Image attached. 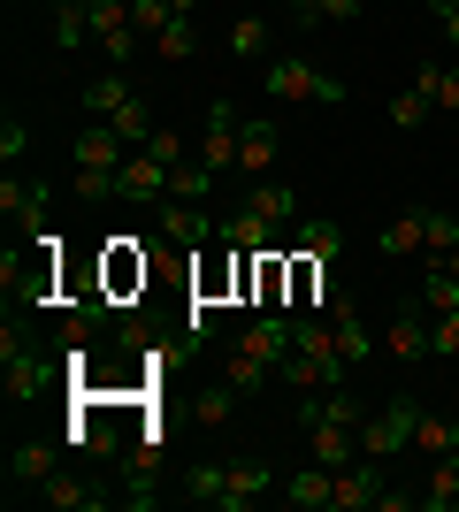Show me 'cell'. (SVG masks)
<instances>
[{
  "label": "cell",
  "mask_w": 459,
  "mask_h": 512,
  "mask_svg": "<svg viewBox=\"0 0 459 512\" xmlns=\"http://www.w3.org/2000/svg\"><path fill=\"white\" fill-rule=\"evenodd\" d=\"M337 245H345V230H337L329 214H322V222H314V214H299V222H291V253H306V260H322V268H329V260H337Z\"/></svg>",
  "instance_id": "obj_19"
},
{
  "label": "cell",
  "mask_w": 459,
  "mask_h": 512,
  "mask_svg": "<svg viewBox=\"0 0 459 512\" xmlns=\"http://www.w3.org/2000/svg\"><path fill=\"white\" fill-rule=\"evenodd\" d=\"M23 146H31V123H23V115H8V123H0V153H8V161H16Z\"/></svg>",
  "instance_id": "obj_42"
},
{
  "label": "cell",
  "mask_w": 459,
  "mask_h": 512,
  "mask_svg": "<svg viewBox=\"0 0 459 512\" xmlns=\"http://www.w3.org/2000/svg\"><path fill=\"white\" fill-rule=\"evenodd\" d=\"M391 360H398V367L437 360V352H429V299H406V306L391 314Z\"/></svg>",
  "instance_id": "obj_6"
},
{
  "label": "cell",
  "mask_w": 459,
  "mask_h": 512,
  "mask_svg": "<svg viewBox=\"0 0 459 512\" xmlns=\"http://www.w3.org/2000/svg\"><path fill=\"white\" fill-rule=\"evenodd\" d=\"M39 497H46L54 512H100V505H123V497H108L85 467H54V474L39 482Z\"/></svg>",
  "instance_id": "obj_5"
},
{
  "label": "cell",
  "mask_w": 459,
  "mask_h": 512,
  "mask_svg": "<svg viewBox=\"0 0 459 512\" xmlns=\"http://www.w3.org/2000/svg\"><path fill=\"white\" fill-rule=\"evenodd\" d=\"M414 421H421L414 398H383V406L360 421V459H391V451H414Z\"/></svg>",
  "instance_id": "obj_3"
},
{
  "label": "cell",
  "mask_w": 459,
  "mask_h": 512,
  "mask_svg": "<svg viewBox=\"0 0 459 512\" xmlns=\"http://www.w3.org/2000/svg\"><path fill=\"white\" fill-rule=\"evenodd\" d=\"M414 92L437 115H459V62H414Z\"/></svg>",
  "instance_id": "obj_17"
},
{
  "label": "cell",
  "mask_w": 459,
  "mask_h": 512,
  "mask_svg": "<svg viewBox=\"0 0 459 512\" xmlns=\"http://www.w3.org/2000/svg\"><path fill=\"white\" fill-rule=\"evenodd\" d=\"M329 329H337V344H345L352 367H375V337H368V314L352 299H329Z\"/></svg>",
  "instance_id": "obj_14"
},
{
  "label": "cell",
  "mask_w": 459,
  "mask_h": 512,
  "mask_svg": "<svg viewBox=\"0 0 459 512\" xmlns=\"http://www.w3.org/2000/svg\"><path fill=\"white\" fill-rule=\"evenodd\" d=\"M230 54H238V62L268 54V23H261V16H238V23H230Z\"/></svg>",
  "instance_id": "obj_34"
},
{
  "label": "cell",
  "mask_w": 459,
  "mask_h": 512,
  "mask_svg": "<svg viewBox=\"0 0 459 512\" xmlns=\"http://www.w3.org/2000/svg\"><path fill=\"white\" fill-rule=\"evenodd\" d=\"M437 23H444V46H459V0H452V8H437Z\"/></svg>",
  "instance_id": "obj_44"
},
{
  "label": "cell",
  "mask_w": 459,
  "mask_h": 512,
  "mask_svg": "<svg viewBox=\"0 0 459 512\" xmlns=\"http://www.w3.org/2000/svg\"><path fill=\"white\" fill-rule=\"evenodd\" d=\"M192 46H199V16H176L169 31H153V54H161V62H192Z\"/></svg>",
  "instance_id": "obj_28"
},
{
  "label": "cell",
  "mask_w": 459,
  "mask_h": 512,
  "mask_svg": "<svg viewBox=\"0 0 459 512\" xmlns=\"http://www.w3.org/2000/svg\"><path fill=\"white\" fill-rule=\"evenodd\" d=\"M322 421L360 428V421H368V406H360L345 383H329V390H299V428H322Z\"/></svg>",
  "instance_id": "obj_7"
},
{
  "label": "cell",
  "mask_w": 459,
  "mask_h": 512,
  "mask_svg": "<svg viewBox=\"0 0 459 512\" xmlns=\"http://www.w3.org/2000/svg\"><path fill=\"white\" fill-rule=\"evenodd\" d=\"M276 497L299 512H329V497H337V467H299L291 482H276Z\"/></svg>",
  "instance_id": "obj_15"
},
{
  "label": "cell",
  "mask_w": 459,
  "mask_h": 512,
  "mask_svg": "<svg viewBox=\"0 0 459 512\" xmlns=\"http://www.w3.org/2000/svg\"><path fill=\"white\" fill-rule=\"evenodd\" d=\"M0 367H8V375H0V390H8V406H31V398H46V383H54V367H46V352H31V344H23V329H16V321L0 329Z\"/></svg>",
  "instance_id": "obj_2"
},
{
  "label": "cell",
  "mask_w": 459,
  "mask_h": 512,
  "mask_svg": "<svg viewBox=\"0 0 459 512\" xmlns=\"http://www.w3.org/2000/svg\"><path fill=\"white\" fill-rule=\"evenodd\" d=\"M261 92H268V100H284V107H345L352 100L345 77H329L322 62H299V54H291V62H268Z\"/></svg>",
  "instance_id": "obj_1"
},
{
  "label": "cell",
  "mask_w": 459,
  "mask_h": 512,
  "mask_svg": "<svg viewBox=\"0 0 459 512\" xmlns=\"http://www.w3.org/2000/svg\"><path fill=\"white\" fill-rule=\"evenodd\" d=\"M245 214H261L268 230H291V222H299V192H291V184H276V176H253Z\"/></svg>",
  "instance_id": "obj_12"
},
{
  "label": "cell",
  "mask_w": 459,
  "mask_h": 512,
  "mask_svg": "<svg viewBox=\"0 0 459 512\" xmlns=\"http://www.w3.org/2000/svg\"><path fill=\"white\" fill-rule=\"evenodd\" d=\"M383 253H429V207H406V214H391V230H383Z\"/></svg>",
  "instance_id": "obj_23"
},
{
  "label": "cell",
  "mask_w": 459,
  "mask_h": 512,
  "mask_svg": "<svg viewBox=\"0 0 459 512\" xmlns=\"http://www.w3.org/2000/svg\"><path fill=\"white\" fill-rule=\"evenodd\" d=\"M222 482H230V467H192L184 474V497L192 505H222Z\"/></svg>",
  "instance_id": "obj_35"
},
{
  "label": "cell",
  "mask_w": 459,
  "mask_h": 512,
  "mask_svg": "<svg viewBox=\"0 0 459 512\" xmlns=\"http://www.w3.org/2000/svg\"><path fill=\"white\" fill-rule=\"evenodd\" d=\"M138 39H146V31H131V23H123V31H108V39H100V54H108L115 69H131V62H138Z\"/></svg>",
  "instance_id": "obj_40"
},
{
  "label": "cell",
  "mask_w": 459,
  "mask_h": 512,
  "mask_svg": "<svg viewBox=\"0 0 459 512\" xmlns=\"http://www.w3.org/2000/svg\"><path fill=\"white\" fill-rule=\"evenodd\" d=\"M452 245H459V214H444V207H429V253H452Z\"/></svg>",
  "instance_id": "obj_41"
},
{
  "label": "cell",
  "mask_w": 459,
  "mask_h": 512,
  "mask_svg": "<svg viewBox=\"0 0 459 512\" xmlns=\"http://www.w3.org/2000/svg\"><path fill=\"white\" fill-rule=\"evenodd\" d=\"M375 497H383V459H352V467H337V497H329V512H368Z\"/></svg>",
  "instance_id": "obj_10"
},
{
  "label": "cell",
  "mask_w": 459,
  "mask_h": 512,
  "mask_svg": "<svg viewBox=\"0 0 459 512\" xmlns=\"http://www.w3.org/2000/svg\"><path fill=\"white\" fill-rule=\"evenodd\" d=\"M77 8H85V31H92V39H108V31L131 23V0H77Z\"/></svg>",
  "instance_id": "obj_32"
},
{
  "label": "cell",
  "mask_w": 459,
  "mask_h": 512,
  "mask_svg": "<svg viewBox=\"0 0 459 512\" xmlns=\"http://www.w3.org/2000/svg\"><path fill=\"white\" fill-rule=\"evenodd\" d=\"M108 123H115V130H123V138H131V146H146V138H153V107H146V100H138V92H131V100L115 107Z\"/></svg>",
  "instance_id": "obj_33"
},
{
  "label": "cell",
  "mask_w": 459,
  "mask_h": 512,
  "mask_svg": "<svg viewBox=\"0 0 459 512\" xmlns=\"http://www.w3.org/2000/svg\"><path fill=\"white\" fill-rule=\"evenodd\" d=\"M238 352H253V360H268V367H284V352H291V321H253L238 337Z\"/></svg>",
  "instance_id": "obj_24"
},
{
  "label": "cell",
  "mask_w": 459,
  "mask_h": 512,
  "mask_svg": "<svg viewBox=\"0 0 459 512\" xmlns=\"http://www.w3.org/2000/svg\"><path fill=\"white\" fill-rule=\"evenodd\" d=\"M368 0H291V23H360Z\"/></svg>",
  "instance_id": "obj_30"
},
{
  "label": "cell",
  "mask_w": 459,
  "mask_h": 512,
  "mask_svg": "<svg viewBox=\"0 0 459 512\" xmlns=\"http://www.w3.org/2000/svg\"><path fill=\"white\" fill-rule=\"evenodd\" d=\"M268 375H276L268 360H253V352H238V344H230V367H222V383L238 390V398H253V390H261Z\"/></svg>",
  "instance_id": "obj_29"
},
{
  "label": "cell",
  "mask_w": 459,
  "mask_h": 512,
  "mask_svg": "<svg viewBox=\"0 0 459 512\" xmlns=\"http://www.w3.org/2000/svg\"><path fill=\"white\" fill-rule=\"evenodd\" d=\"M429 115H437V107L421 100L414 85H406V92H398V100H391V123H398V130H421V123H429Z\"/></svg>",
  "instance_id": "obj_39"
},
{
  "label": "cell",
  "mask_w": 459,
  "mask_h": 512,
  "mask_svg": "<svg viewBox=\"0 0 459 512\" xmlns=\"http://www.w3.org/2000/svg\"><path fill=\"white\" fill-rule=\"evenodd\" d=\"M452 512H459V505H452Z\"/></svg>",
  "instance_id": "obj_46"
},
{
  "label": "cell",
  "mask_w": 459,
  "mask_h": 512,
  "mask_svg": "<svg viewBox=\"0 0 459 512\" xmlns=\"http://www.w3.org/2000/svg\"><path fill=\"white\" fill-rule=\"evenodd\" d=\"M131 153H138V146H131L115 123H77V169H123Z\"/></svg>",
  "instance_id": "obj_8"
},
{
  "label": "cell",
  "mask_w": 459,
  "mask_h": 512,
  "mask_svg": "<svg viewBox=\"0 0 459 512\" xmlns=\"http://www.w3.org/2000/svg\"><path fill=\"white\" fill-rule=\"evenodd\" d=\"M276 153H284L276 123H245V138H238V169L245 176H268V169H276Z\"/></svg>",
  "instance_id": "obj_21"
},
{
  "label": "cell",
  "mask_w": 459,
  "mask_h": 512,
  "mask_svg": "<svg viewBox=\"0 0 459 512\" xmlns=\"http://www.w3.org/2000/svg\"><path fill=\"white\" fill-rule=\"evenodd\" d=\"M414 451H421V459L459 451V421H452V413H421V421H414Z\"/></svg>",
  "instance_id": "obj_25"
},
{
  "label": "cell",
  "mask_w": 459,
  "mask_h": 512,
  "mask_svg": "<svg viewBox=\"0 0 459 512\" xmlns=\"http://www.w3.org/2000/svg\"><path fill=\"white\" fill-rule=\"evenodd\" d=\"M115 199H138V207H161V199H169V169H161L153 153H131V161L115 169Z\"/></svg>",
  "instance_id": "obj_9"
},
{
  "label": "cell",
  "mask_w": 459,
  "mask_h": 512,
  "mask_svg": "<svg viewBox=\"0 0 459 512\" xmlns=\"http://www.w3.org/2000/svg\"><path fill=\"white\" fill-rule=\"evenodd\" d=\"M429 352H437V360H459V306L452 314H429Z\"/></svg>",
  "instance_id": "obj_37"
},
{
  "label": "cell",
  "mask_w": 459,
  "mask_h": 512,
  "mask_svg": "<svg viewBox=\"0 0 459 512\" xmlns=\"http://www.w3.org/2000/svg\"><path fill=\"white\" fill-rule=\"evenodd\" d=\"M169 23H176V0H131V31L153 39V31H169Z\"/></svg>",
  "instance_id": "obj_36"
},
{
  "label": "cell",
  "mask_w": 459,
  "mask_h": 512,
  "mask_svg": "<svg viewBox=\"0 0 459 512\" xmlns=\"http://www.w3.org/2000/svg\"><path fill=\"white\" fill-rule=\"evenodd\" d=\"M230 413H238V390H230V383L192 390V421H199V428H230Z\"/></svg>",
  "instance_id": "obj_27"
},
{
  "label": "cell",
  "mask_w": 459,
  "mask_h": 512,
  "mask_svg": "<svg viewBox=\"0 0 459 512\" xmlns=\"http://www.w3.org/2000/svg\"><path fill=\"white\" fill-rule=\"evenodd\" d=\"M268 490H276V474L253 467V459H238V467H230V482H222V505H215V512H253Z\"/></svg>",
  "instance_id": "obj_16"
},
{
  "label": "cell",
  "mask_w": 459,
  "mask_h": 512,
  "mask_svg": "<svg viewBox=\"0 0 459 512\" xmlns=\"http://www.w3.org/2000/svg\"><path fill=\"white\" fill-rule=\"evenodd\" d=\"M123 100H131V77H123V69H100V77H85V92H77V107H85V115H100V123H108Z\"/></svg>",
  "instance_id": "obj_20"
},
{
  "label": "cell",
  "mask_w": 459,
  "mask_h": 512,
  "mask_svg": "<svg viewBox=\"0 0 459 512\" xmlns=\"http://www.w3.org/2000/svg\"><path fill=\"white\" fill-rule=\"evenodd\" d=\"M459 505V451L429 459V482H421V512H452Z\"/></svg>",
  "instance_id": "obj_22"
},
{
  "label": "cell",
  "mask_w": 459,
  "mask_h": 512,
  "mask_svg": "<svg viewBox=\"0 0 459 512\" xmlns=\"http://www.w3.org/2000/svg\"><path fill=\"white\" fill-rule=\"evenodd\" d=\"M54 467H62L54 444H16V451H8V490H16V482H46Z\"/></svg>",
  "instance_id": "obj_26"
},
{
  "label": "cell",
  "mask_w": 459,
  "mask_h": 512,
  "mask_svg": "<svg viewBox=\"0 0 459 512\" xmlns=\"http://www.w3.org/2000/svg\"><path fill=\"white\" fill-rule=\"evenodd\" d=\"M238 138H245L238 100H215V107H207V123H199V161H207L215 176H230V169H238Z\"/></svg>",
  "instance_id": "obj_4"
},
{
  "label": "cell",
  "mask_w": 459,
  "mask_h": 512,
  "mask_svg": "<svg viewBox=\"0 0 459 512\" xmlns=\"http://www.w3.org/2000/svg\"><path fill=\"white\" fill-rule=\"evenodd\" d=\"M306 444H314V467H352L360 459V428L322 421V428H306Z\"/></svg>",
  "instance_id": "obj_18"
},
{
  "label": "cell",
  "mask_w": 459,
  "mask_h": 512,
  "mask_svg": "<svg viewBox=\"0 0 459 512\" xmlns=\"http://www.w3.org/2000/svg\"><path fill=\"white\" fill-rule=\"evenodd\" d=\"M176 16H199V0H176Z\"/></svg>",
  "instance_id": "obj_45"
},
{
  "label": "cell",
  "mask_w": 459,
  "mask_h": 512,
  "mask_svg": "<svg viewBox=\"0 0 459 512\" xmlns=\"http://www.w3.org/2000/svg\"><path fill=\"white\" fill-rule=\"evenodd\" d=\"M153 222H161V237H169V245H192V253L222 237L215 222H207L199 207H184V199H161V207H153Z\"/></svg>",
  "instance_id": "obj_11"
},
{
  "label": "cell",
  "mask_w": 459,
  "mask_h": 512,
  "mask_svg": "<svg viewBox=\"0 0 459 512\" xmlns=\"http://www.w3.org/2000/svg\"><path fill=\"white\" fill-rule=\"evenodd\" d=\"M276 375H284L291 390H329V383H345L352 367H345V360H322V352H299V344H291V352H284V367H276Z\"/></svg>",
  "instance_id": "obj_13"
},
{
  "label": "cell",
  "mask_w": 459,
  "mask_h": 512,
  "mask_svg": "<svg viewBox=\"0 0 459 512\" xmlns=\"http://www.w3.org/2000/svg\"><path fill=\"white\" fill-rule=\"evenodd\" d=\"M23 199H31V184H16V176H8V184H0V214H23Z\"/></svg>",
  "instance_id": "obj_43"
},
{
  "label": "cell",
  "mask_w": 459,
  "mask_h": 512,
  "mask_svg": "<svg viewBox=\"0 0 459 512\" xmlns=\"http://www.w3.org/2000/svg\"><path fill=\"white\" fill-rule=\"evenodd\" d=\"M138 153H153L161 169H176V161H192V153H184V138H176L169 123H153V138H146V146H138Z\"/></svg>",
  "instance_id": "obj_38"
},
{
  "label": "cell",
  "mask_w": 459,
  "mask_h": 512,
  "mask_svg": "<svg viewBox=\"0 0 459 512\" xmlns=\"http://www.w3.org/2000/svg\"><path fill=\"white\" fill-rule=\"evenodd\" d=\"M421 299H429V314H452V306H459V276L444 268V260H429V276H421Z\"/></svg>",
  "instance_id": "obj_31"
}]
</instances>
